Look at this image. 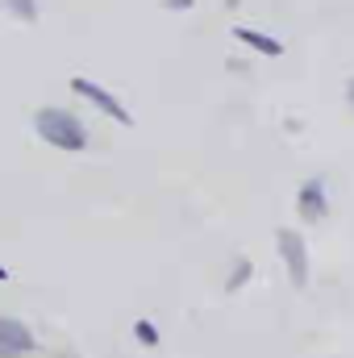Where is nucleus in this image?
<instances>
[{"label": "nucleus", "mask_w": 354, "mask_h": 358, "mask_svg": "<svg viewBox=\"0 0 354 358\" xmlns=\"http://www.w3.org/2000/svg\"><path fill=\"white\" fill-rule=\"evenodd\" d=\"M4 13H13L17 21H38V0H0Z\"/></svg>", "instance_id": "0eeeda50"}, {"label": "nucleus", "mask_w": 354, "mask_h": 358, "mask_svg": "<svg viewBox=\"0 0 354 358\" xmlns=\"http://www.w3.org/2000/svg\"><path fill=\"white\" fill-rule=\"evenodd\" d=\"M296 204H300V213H304V221H325V213H330V196H325V179H309V183L300 187V196H296Z\"/></svg>", "instance_id": "39448f33"}, {"label": "nucleus", "mask_w": 354, "mask_h": 358, "mask_svg": "<svg viewBox=\"0 0 354 358\" xmlns=\"http://www.w3.org/2000/svg\"><path fill=\"white\" fill-rule=\"evenodd\" d=\"M163 4H167V8H179V13H187V8H192V0H163Z\"/></svg>", "instance_id": "9d476101"}, {"label": "nucleus", "mask_w": 354, "mask_h": 358, "mask_svg": "<svg viewBox=\"0 0 354 358\" xmlns=\"http://www.w3.org/2000/svg\"><path fill=\"white\" fill-rule=\"evenodd\" d=\"M0 279H8V271H4V267H0Z\"/></svg>", "instance_id": "f8f14e48"}, {"label": "nucleus", "mask_w": 354, "mask_h": 358, "mask_svg": "<svg viewBox=\"0 0 354 358\" xmlns=\"http://www.w3.org/2000/svg\"><path fill=\"white\" fill-rule=\"evenodd\" d=\"M71 88L80 92L84 100H92V104H96V108H100L104 117H113L117 125H134V117L125 113V104H121V100H117L113 92H104L100 84H92V80H71Z\"/></svg>", "instance_id": "7ed1b4c3"}, {"label": "nucleus", "mask_w": 354, "mask_h": 358, "mask_svg": "<svg viewBox=\"0 0 354 358\" xmlns=\"http://www.w3.org/2000/svg\"><path fill=\"white\" fill-rule=\"evenodd\" d=\"M346 100H351V108H354V80H351V88H346Z\"/></svg>", "instance_id": "9b49d317"}, {"label": "nucleus", "mask_w": 354, "mask_h": 358, "mask_svg": "<svg viewBox=\"0 0 354 358\" xmlns=\"http://www.w3.org/2000/svg\"><path fill=\"white\" fill-rule=\"evenodd\" d=\"M250 259H242V263H238V267L229 271V283H225V287H229V292H238V287H242V283H250Z\"/></svg>", "instance_id": "6e6552de"}, {"label": "nucleus", "mask_w": 354, "mask_h": 358, "mask_svg": "<svg viewBox=\"0 0 354 358\" xmlns=\"http://www.w3.org/2000/svg\"><path fill=\"white\" fill-rule=\"evenodd\" d=\"M34 129L55 150H88V129H84V121L71 108H59V104L38 108L34 113Z\"/></svg>", "instance_id": "f257e3e1"}, {"label": "nucleus", "mask_w": 354, "mask_h": 358, "mask_svg": "<svg viewBox=\"0 0 354 358\" xmlns=\"http://www.w3.org/2000/svg\"><path fill=\"white\" fill-rule=\"evenodd\" d=\"M234 38H238V42H246V46H250V50H259V55H271V59H279V55H283V42H279V38L259 34V29H250V25H234Z\"/></svg>", "instance_id": "423d86ee"}, {"label": "nucleus", "mask_w": 354, "mask_h": 358, "mask_svg": "<svg viewBox=\"0 0 354 358\" xmlns=\"http://www.w3.org/2000/svg\"><path fill=\"white\" fill-rule=\"evenodd\" d=\"M275 242H279V255H283V263H288L292 283L304 287V283H309V250H304V238H300L296 229H279Z\"/></svg>", "instance_id": "f03ea898"}, {"label": "nucleus", "mask_w": 354, "mask_h": 358, "mask_svg": "<svg viewBox=\"0 0 354 358\" xmlns=\"http://www.w3.org/2000/svg\"><path fill=\"white\" fill-rule=\"evenodd\" d=\"M134 338L146 342V346H159V329H155L150 321H138V325H134Z\"/></svg>", "instance_id": "1a4fd4ad"}, {"label": "nucleus", "mask_w": 354, "mask_h": 358, "mask_svg": "<svg viewBox=\"0 0 354 358\" xmlns=\"http://www.w3.org/2000/svg\"><path fill=\"white\" fill-rule=\"evenodd\" d=\"M34 350V334L13 321V317H0V358H17V355H29Z\"/></svg>", "instance_id": "20e7f679"}]
</instances>
